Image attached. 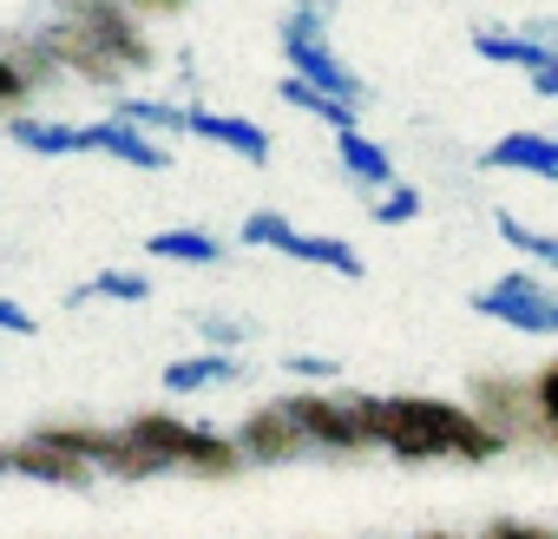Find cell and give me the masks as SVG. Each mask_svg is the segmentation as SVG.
<instances>
[{
  "label": "cell",
  "instance_id": "cell-8",
  "mask_svg": "<svg viewBox=\"0 0 558 539\" xmlns=\"http://www.w3.org/2000/svg\"><path fill=\"white\" fill-rule=\"evenodd\" d=\"M473 415L512 447V441H532V447H558V434L532 415V395H525V382H512V375H473Z\"/></svg>",
  "mask_w": 558,
  "mask_h": 539
},
{
  "label": "cell",
  "instance_id": "cell-33",
  "mask_svg": "<svg viewBox=\"0 0 558 539\" xmlns=\"http://www.w3.org/2000/svg\"><path fill=\"white\" fill-rule=\"evenodd\" d=\"M525 80H532V93H538V99H558V60H545V67H532Z\"/></svg>",
  "mask_w": 558,
  "mask_h": 539
},
{
  "label": "cell",
  "instance_id": "cell-16",
  "mask_svg": "<svg viewBox=\"0 0 558 539\" xmlns=\"http://www.w3.org/2000/svg\"><path fill=\"white\" fill-rule=\"evenodd\" d=\"M236 375H243V362H236L230 349H210V356L171 362V369H165V388H171V395H197V388H223V382H236Z\"/></svg>",
  "mask_w": 558,
  "mask_h": 539
},
{
  "label": "cell",
  "instance_id": "cell-23",
  "mask_svg": "<svg viewBox=\"0 0 558 539\" xmlns=\"http://www.w3.org/2000/svg\"><path fill=\"white\" fill-rule=\"evenodd\" d=\"M112 119L138 132H184V106H165V99H112Z\"/></svg>",
  "mask_w": 558,
  "mask_h": 539
},
{
  "label": "cell",
  "instance_id": "cell-15",
  "mask_svg": "<svg viewBox=\"0 0 558 539\" xmlns=\"http://www.w3.org/2000/svg\"><path fill=\"white\" fill-rule=\"evenodd\" d=\"M486 171H532V178H558V139L551 132H506L493 152H480Z\"/></svg>",
  "mask_w": 558,
  "mask_h": 539
},
{
  "label": "cell",
  "instance_id": "cell-25",
  "mask_svg": "<svg viewBox=\"0 0 558 539\" xmlns=\"http://www.w3.org/2000/svg\"><path fill=\"white\" fill-rule=\"evenodd\" d=\"M493 224H499V237H506L512 250H525V256H538V263H551V256H558V237H545V230H532L525 217H512V211H499Z\"/></svg>",
  "mask_w": 558,
  "mask_h": 539
},
{
  "label": "cell",
  "instance_id": "cell-20",
  "mask_svg": "<svg viewBox=\"0 0 558 539\" xmlns=\"http://www.w3.org/2000/svg\"><path fill=\"white\" fill-rule=\"evenodd\" d=\"M276 99H290V106H303V112H316V119H329L336 132H342V125H355V112H362V106H349V99H329V93H316V86H303L296 73H283V86H276Z\"/></svg>",
  "mask_w": 558,
  "mask_h": 539
},
{
  "label": "cell",
  "instance_id": "cell-27",
  "mask_svg": "<svg viewBox=\"0 0 558 539\" xmlns=\"http://www.w3.org/2000/svg\"><path fill=\"white\" fill-rule=\"evenodd\" d=\"M408 217H421V191L414 184H388V197L375 204V224H408Z\"/></svg>",
  "mask_w": 558,
  "mask_h": 539
},
{
  "label": "cell",
  "instance_id": "cell-22",
  "mask_svg": "<svg viewBox=\"0 0 558 539\" xmlns=\"http://www.w3.org/2000/svg\"><path fill=\"white\" fill-rule=\"evenodd\" d=\"M93 297H112V303H145V297H151V284L138 277V270H99L93 284H80V290H73V303H93Z\"/></svg>",
  "mask_w": 558,
  "mask_h": 539
},
{
  "label": "cell",
  "instance_id": "cell-32",
  "mask_svg": "<svg viewBox=\"0 0 558 539\" xmlns=\"http://www.w3.org/2000/svg\"><path fill=\"white\" fill-rule=\"evenodd\" d=\"M486 539H551V532H545V526H519V519H493Z\"/></svg>",
  "mask_w": 558,
  "mask_h": 539
},
{
  "label": "cell",
  "instance_id": "cell-1",
  "mask_svg": "<svg viewBox=\"0 0 558 539\" xmlns=\"http://www.w3.org/2000/svg\"><path fill=\"white\" fill-rule=\"evenodd\" d=\"M368 434L401 454V460H493L506 454V441L473 415V408H453V402H434V395H368Z\"/></svg>",
  "mask_w": 558,
  "mask_h": 539
},
{
  "label": "cell",
  "instance_id": "cell-26",
  "mask_svg": "<svg viewBox=\"0 0 558 539\" xmlns=\"http://www.w3.org/2000/svg\"><path fill=\"white\" fill-rule=\"evenodd\" d=\"M525 395H532V415H538V421L558 434V369H551V362H545V369L525 382Z\"/></svg>",
  "mask_w": 558,
  "mask_h": 539
},
{
  "label": "cell",
  "instance_id": "cell-6",
  "mask_svg": "<svg viewBox=\"0 0 558 539\" xmlns=\"http://www.w3.org/2000/svg\"><path fill=\"white\" fill-rule=\"evenodd\" d=\"M290 415H296V428H303L310 447H329V454L375 447V434H368V395H342V402L336 395H296Z\"/></svg>",
  "mask_w": 558,
  "mask_h": 539
},
{
  "label": "cell",
  "instance_id": "cell-2",
  "mask_svg": "<svg viewBox=\"0 0 558 539\" xmlns=\"http://www.w3.org/2000/svg\"><path fill=\"white\" fill-rule=\"evenodd\" d=\"M329 21H336V0H296V8L283 14V27H276V40H283V60H290V73H296L303 86L362 106V80L349 73V60H336Z\"/></svg>",
  "mask_w": 558,
  "mask_h": 539
},
{
  "label": "cell",
  "instance_id": "cell-10",
  "mask_svg": "<svg viewBox=\"0 0 558 539\" xmlns=\"http://www.w3.org/2000/svg\"><path fill=\"white\" fill-rule=\"evenodd\" d=\"M73 152H106V158H119V165H138V171H165V165H171V152H165L151 132L125 125V119L73 125Z\"/></svg>",
  "mask_w": 558,
  "mask_h": 539
},
{
  "label": "cell",
  "instance_id": "cell-35",
  "mask_svg": "<svg viewBox=\"0 0 558 539\" xmlns=\"http://www.w3.org/2000/svg\"><path fill=\"white\" fill-rule=\"evenodd\" d=\"M421 539H453V532H421Z\"/></svg>",
  "mask_w": 558,
  "mask_h": 539
},
{
  "label": "cell",
  "instance_id": "cell-12",
  "mask_svg": "<svg viewBox=\"0 0 558 539\" xmlns=\"http://www.w3.org/2000/svg\"><path fill=\"white\" fill-rule=\"evenodd\" d=\"M184 132L191 139H210L223 152H236L243 165H269V132L256 119H236V112H210V106H184Z\"/></svg>",
  "mask_w": 558,
  "mask_h": 539
},
{
  "label": "cell",
  "instance_id": "cell-30",
  "mask_svg": "<svg viewBox=\"0 0 558 539\" xmlns=\"http://www.w3.org/2000/svg\"><path fill=\"white\" fill-rule=\"evenodd\" d=\"M204 336H210L217 349H230V343H243V336H250V323H236V316H204Z\"/></svg>",
  "mask_w": 558,
  "mask_h": 539
},
{
  "label": "cell",
  "instance_id": "cell-34",
  "mask_svg": "<svg viewBox=\"0 0 558 539\" xmlns=\"http://www.w3.org/2000/svg\"><path fill=\"white\" fill-rule=\"evenodd\" d=\"M125 8H132V14H178L184 0H125Z\"/></svg>",
  "mask_w": 558,
  "mask_h": 539
},
{
  "label": "cell",
  "instance_id": "cell-17",
  "mask_svg": "<svg viewBox=\"0 0 558 539\" xmlns=\"http://www.w3.org/2000/svg\"><path fill=\"white\" fill-rule=\"evenodd\" d=\"M336 152H342V171H349L355 184H368V191H388V184H395V158H388L375 139H362L355 125H342Z\"/></svg>",
  "mask_w": 558,
  "mask_h": 539
},
{
  "label": "cell",
  "instance_id": "cell-36",
  "mask_svg": "<svg viewBox=\"0 0 558 539\" xmlns=\"http://www.w3.org/2000/svg\"><path fill=\"white\" fill-rule=\"evenodd\" d=\"M0 474H8V454H0Z\"/></svg>",
  "mask_w": 558,
  "mask_h": 539
},
{
  "label": "cell",
  "instance_id": "cell-29",
  "mask_svg": "<svg viewBox=\"0 0 558 539\" xmlns=\"http://www.w3.org/2000/svg\"><path fill=\"white\" fill-rule=\"evenodd\" d=\"M290 375H303V382H336L342 362H329V356H290Z\"/></svg>",
  "mask_w": 558,
  "mask_h": 539
},
{
  "label": "cell",
  "instance_id": "cell-7",
  "mask_svg": "<svg viewBox=\"0 0 558 539\" xmlns=\"http://www.w3.org/2000/svg\"><path fill=\"white\" fill-rule=\"evenodd\" d=\"M473 310L493 316V323H512L525 336H558V297L538 277H525V270H506L499 284L473 290Z\"/></svg>",
  "mask_w": 558,
  "mask_h": 539
},
{
  "label": "cell",
  "instance_id": "cell-4",
  "mask_svg": "<svg viewBox=\"0 0 558 539\" xmlns=\"http://www.w3.org/2000/svg\"><path fill=\"white\" fill-rule=\"evenodd\" d=\"M53 14L60 21H73L106 60H119L125 73H145L151 67V40H145V27H138V14L125 8V0H53Z\"/></svg>",
  "mask_w": 558,
  "mask_h": 539
},
{
  "label": "cell",
  "instance_id": "cell-21",
  "mask_svg": "<svg viewBox=\"0 0 558 539\" xmlns=\"http://www.w3.org/2000/svg\"><path fill=\"white\" fill-rule=\"evenodd\" d=\"M14 145H27V152H40V158H66L73 152V125L66 119H21L14 112Z\"/></svg>",
  "mask_w": 558,
  "mask_h": 539
},
{
  "label": "cell",
  "instance_id": "cell-19",
  "mask_svg": "<svg viewBox=\"0 0 558 539\" xmlns=\"http://www.w3.org/2000/svg\"><path fill=\"white\" fill-rule=\"evenodd\" d=\"M145 256H165V263H217L223 243L210 230H158V237H145Z\"/></svg>",
  "mask_w": 558,
  "mask_h": 539
},
{
  "label": "cell",
  "instance_id": "cell-13",
  "mask_svg": "<svg viewBox=\"0 0 558 539\" xmlns=\"http://www.w3.org/2000/svg\"><path fill=\"white\" fill-rule=\"evenodd\" d=\"M473 53H480V60H493V67H519V73H532V67L558 60V47H551V27H545V21H538V27H480V34H473Z\"/></svg>",
  "mask_w": 558,
  "mask_h": 539
},
{
  "label": "cell",
  "instance_id": "cell-24",
  "mask_svg": "<svg viewBox=\"0 0 558 539\" xmlns=\"http://www.w3.org/2000/svg\"><path fill=\"white\" fill-rule=\"evenodd\" d=\"M0 53L14 60V73L27 80V86H47V80H60V67H53V53L34 40V34H21V40H0Z\"/></svg>",
  "mask_w": 558,
  "mask_h": 539
},
{
  "label": "cell",
  "instance_id": "cell-14",
  "mask_svg": "<svg viewBox=\"0 0 558 539\" xmlns=\"http://www.w3.org/2000/svg\"><path fill=\"white\" fill-rule=\"evenodd\" d=\"M8 467L27 474V480H47V487H86V480H93V467H86L80 454H66L60 441H47V434L21 441V447L8 454Z\"/></svg>",
  "mask_w": 558,
  "mask_h": 539
},
{
  "label": "cell",
  "instance_id": "cell-5",
  "mask_svg": "<svg viewBox=\"0 0 558 539\" xmlns=\"http://www.w3.org/2000/svg\"><path fill=\"white\" fill-rule=\"evenodd\" d=\"M243 243L283 250V256H296V263H323V270H336V277H362V256H355V243H342V237H323V230H296L290 217H276V211H256V217H243Z\"/></svg>",
  "mask_w": 558,
  "mask_h": 539
},
{
  "label": "cell",
  "instance_id": "cell-28",
  "mask_svg": "<svg viewBox=\"0 0 558 539\" xmlns=\"http://www.w3.org/2000/svg\"><path fill=\"white\" fill-rule=\"evenodd\" d=\"M27 99H34V86L14 73V60H8V53H0V112H21Z\"/></svg>",
  "mask_w": 558,
  "mask_h": 539
},
{
  "label": "cell",
  "instance_id": "cell-18",
  "mask_svg": "<svg viewBox=\"0 0 558 539\" xmlns=\"http://www.w3.org/2000/svg\"><path fill=\"white\" fill-rule=\"evenodd\" d=\"M93 467H106V474H119V480H151V474H165V460H158V454H145L125 428H106V441H99Z\"/></svg>",
  "mask_w": 558,
  "mask_h": 539
},
{
  "label": "cell",
  "instance_id": "cell-3",
  "mask_svg": "<svg viewBox=\"0 0 558 539\" xmlns=\"http://www.w3.org/2000/svg\"><path fill=\"white\" fill-rule=\"evenodd\" d=\"M125 434H132L145 454H158L165 467H191V474H204V480H223V474L243 467V454H236L223 434L191 428V421H178V415H138V421H125Z\"/></svg>",
  "mask_w": 558,
  "mask_h": 539
},
{
  "label": "cell",
  "instance_id": "cell-9",
  "mask_svg": "<svg viewBox=\"0 0 558 539\" xmlns=\"http://www.w3.org/2000/svg\"><path fill=\"white\" fill-rule=\"evenodd\" d=\"M34 40L53 53V67H60V73H80V80H93V86H119V80H125V67H119V60H106V53H99L73 21H60V14H47V21L34 27Z\"/></svg>",
  "mask_w": 558,
  "mask_h": 539
},
{
  "label": "cell",
  "instance_id": "cell-31",
  "mask_svg": "<svg viewBox=\"0 0 558 539\" xmlns=\"http://www.w3.org/2000/svg\"><path fill=\"white\" fill-rule=\"evenodd\" d=\"M0 336H34V310H21V303L0 297Z\"/></svg>",
  "mask_w": 558,
  "mask_h": 539
},
{
  "label": "cell",
  "instance_id": "cell-11",
  "mask_svg": "<svg viewBox=\"0 0 558 539\" xmlns=\"http://www.w3.org/2000/svg\"><path fill=\"white\" fill-rule=\"evenodd\" d=\"M243 460H296L310 441H303V428H296V415H290V402H269V408H256L243 428H236V441H230Z\"/></svg>",
  "mask_w": 558,
  "mask_h": 539
}]
</instances>
